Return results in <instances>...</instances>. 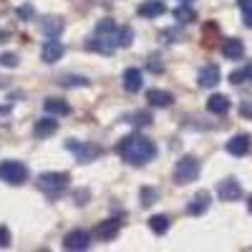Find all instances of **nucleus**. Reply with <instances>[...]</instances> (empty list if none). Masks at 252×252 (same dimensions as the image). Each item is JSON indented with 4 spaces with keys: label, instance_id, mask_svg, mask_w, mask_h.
Returning a JSON list of instances; mask_svg holds the SVG:
<instances>
[{
    "label": "nucleus",
    "instance_id": "19",
    "mask_svg": "<svg viewBox=\"0 0 252 252\" xmlns=\"http://www.w3.org/2000/svg\"><path fill=\"white\" fill-rule=\"evenodd\" d=\"M56 129H58V121H53L51 116H46V119H40V121L35 124V129H33V134H35L38 139H46V136L56 134Z\"/></svg>",
    "mask_w": 252,
    "mask_h": 252
},
{
    "label": "nucleus",
    "instance_id": "10",
    "mask_svg": "<svg viewBox=\"0 0 252 252\" xmlns=\"http://www.w3.org/2000/svg\"><path fill=\"white\" fill-rule=\"evenodd\" d=\"M121 83H124L126 91L136 94V91H141V86H144V76H141L139 68H126L124 76H121Z\"/></svg>",
    "mask_w": 252,
    "mask_h": 252
},
{
    "label": "nucleus",
    "instance_id": "24",
    "mask_svg": "<svg viewBox=\"0 0 252 252\" xmlns=\"http://www.w3.org/2000/svg\"><path fill=\"white\" fill-rule=\"evenodd\" d=\"M149 227H152L154 235H164L166 229H169V217H166V215H154L149 220Z\"/></svg>",
    "mask_w": 252,
    "mask_h": 252
},
{
    "label": "nucleus",
    "instance_id": "38",
    "mask_svg": "<svg viewBox=\"0 0 252 252\" xmlns=\"http://www.w3.org/2000/svg\"><path fill=\"white\" fill-rule=\"evenodd\" d=\"M5 38H8V33H5L3 28H0V40H5Z\"/></svg>",
    "mask_w": 252,
    "mask_h": 252
},
{
    "label": "nucleus",
    "instance_id": "20",
    "mask_svg": "<svg viewBox=\"0 0 252 252\" xmlns=\"http://www.w3.org/2000/svg\"><path fill=\"white\" fill-rule=\"evenodd\" d=\"M207 109L212 111V114H227L229 111V98L227 96H222V94H215V96H209V101H207Z\"/></svg>",
    "mask_w": 252,
    "mask_h": 252
},
{
    "label": "nucleus",
    "instance_id": "26",
    "mask_svg": "<svg viewBox=\"0 0 252 252\" xmlns=\"http://www.w3.org/2000/svg\"><path fill=\"white\" fill-rule=\"evenodd\" d=\"M61 86H89L86 76H61Z\"/></svg>",
    "mask_w": 252,
    "mask_h": 252
},
{
    "label": "nucleus",
    "instance_id": "17",
    "mask_svg": "<svg viewBox=\"0 0 252 252\" xmlns=\"http://www.w3.org/2000/svg\"><path fill=\"white\" fill-rule=\"evenodd\" d=\"M220 83V68L217 66H204L199 71V86L202 89H212Z\"/></svg>",
    "mask_w": 252,
    "mask_h": 252
},
{
    "label": "nucleus",
    "instance_id": "31",
    "mask_svg": "<svg viewBox=\"0 0 252 252\" xmlns=\"http://www.w3.org/2000/svg\"><path fill=\"white\" fill-rule=\"evenodd\" d=\"M149 71L161 73V63H159V58H157V56H152V58H149Z\"/></svg>",
    "mask_w": 252,
    "mask_h": 252
},
{
    "label": "nucleus",
    "instance_id": "9",
    "mask_svg": "<svg viewBox=\"0 0 252 252\" xmlns=\"http://www.w3.org/2000/svg\"><path fill=\"white\" fill-rule=\"evenodd\" d=\"M209 202H212L209 192H197V194L192 197V202L187 204V212L192 215V217H199V215H204L207 209H209Z\"/></svg>",
    "mask_w": 252,
    "mask_h": 252
},
{
    "label": "nucleus",
    "instance_id": "14",
    "mask_svg": "<svg viewBox=\"0 0 252 252\" xmlns=\"http://www.w3.org/2000/svg\"><path fill=\"white\" fill-rule=\"evenodd\" d=\"M164 13H166L164 0H144V3L139 5V15L141 18H159Z\"/></svg>",
    "mask_w": 252,
    "mask_h": 252
},
{
    "label": "nucleus",
    "instance_id": "39",
    "mask_svg": "<svg viewBox=\"0 0 252 252\" xmlns=\"http://www.w3.org/2000/svg\"><path fill=\"white\" fill-rule=\"evenodd\" d=\"M247 207H250V212H252V197H250V202H247Z\"/></svg>",
    "mask_w": 252,
    "mask_h": 252
},
{
    "label": "nucleus",
    "instance_id": "3",
    "mask_svg": "<svg viewBox=\"0 0 252 252\" xmlns=\"http://www.w3.org/2000/svg\"><path fill=\"white\" fill-rule=\"evenodd\" d=\"M66 149H68L81 164H89V161H94V159H98V157L103 154V149H101L98 144H91V141H76V139L66 141Z\"/></svg>",
    "mask_w": 252,
    "mask_h": 252
},
{
    "label": "nucleus",
    "instance_id": "1",
    "mask_svg": "<svg viewBox=\"0 0 252 252\" xmlns=\"http://www.w3.org/2000/svg\"><path fill=\"white\" fill-rule=\"evenodd\" d=\"M116 152H119V157H121L126 164L144 166V164H149V161L157 157V146H154L152 139H146V136H141V134H131V136H126V139L119 141Z\"/></svg>",
    "mask_w": 252,
    "mask_h": 252
},
{
    "label": "nucleus",
    "instance_id": "5",
    "mask_svg": "<svg viewBox=\"0 0 252 252\" xmlns=\"http://www.w3.org/2000/svg\"><path fill=\"white\" fill-rule=\"evenodd\" d=\"M199 177V161L194 157H182L174 166V182L177 184H189Z\"/></svg>",
    "mask_w": 252,
    "mask_h": 252
},
{
    "label": "nucleus",
    "instance_id": "12",
    "mask_svg": "<svg viewBox=\"0 0 252 252\" xmlns=\"http://www.w3.org/2000/svg\"><path fill=\"white\" fill-rule=\"evenodd\" d=\"M222 53L229 61H237V58L245 56V43H242L240 38H224L222 40Z\"/></svg>",
    "mask_w": 252,
    "mask_h": 252
},
{
    "label": "nucleus",
    "instance_id": "13",
    "mask_svg": "<svg viewBox=\"0 0 252 252\" xmlns=\"http://www.w3.org/2000/svg\"><path fill=\"white\" fill-rule=\"evenodd\" d=\"M119 232H121V220H119V217L106 220V222H101V224L96 227V237H98V240H114Z\"/></svg>",
    "mask_w": 252,
    "mask_h": 252
},
{
    "label": "nucleus",
    "instance_id": "37",
    "mask_svg": "<svg viewBox=\"0 0 252 252\" xmlns=\"http://www.w3.org/2000/svg\"><path fill=\"white\" fill-rule=\"evenodd\" d=\"M245 26H247V28H252V10H247V13H245Z\"/></svg>",
    "mask_w": 252,
    "mask_h": 252
},
{
    "label": "nucleus",
    "instance_id": "36",
    "mask_svg": "<svg viewBox=\"0 0 252 252\" xmlns=\"http://www.w3.org/2000/svg\"><path fill=\"white\" fill-rule=\"evenodd\" d=\"M245 116H252V106H250V103H242V109H240Z\"/></svg>",
    "mask_w": 252,
    "mask_h": 252
},
{
    "label": "nucleus",
    "instance_id": "29",
    "mask_svg": "<svg viewBox=\"0 0 252 252\" xmlns=\"http://www.w3.org/2000/svg\"><path fill=\"white\" fill-rule=\"evenodd\" d=\"M0 66L15 68V66H18V56H15V53H3V56H0Z\"/></svg>",
    "mask_w": 252,
    "mask_h": 252
},
{
    "label": "nucleus",
    "instance_id": "25",
    "mask_svg": "<svg viewBox=\"0 0 252 252\" xmlns=\"http://www.w3.org/2000/svg\"><path fill=\"white\" fill-rule=\"evenodd\" d=\"M174 18L179 20V23H192V20L197 18V13L189 8V3H182V5L174 10Z\"/></svg>",
    "mask_w": 252,
    "mask_h": 252
},
{
    "label": "nucleus",
    "instance_id": "15",
    "mask_svg": "<svg viewBox=\"0 0 252 252\" xmlns=\"http://www.w3.org/2000/svg\"><path fill=\"white\" fill-rule=\"evenodd\" d=\"M227 152L232 154V157H245L250 152V136L247 134H237L227 141Z\"/></svg>",
    "mask_w": 252,
    "mask_h": 252
},
{
    "label": "nucleus",
    "instance_id": "11",
    "mask_svg": "<svg viewBox=\"0 0 252 252\" xmlns=\"http://www.w3.org/2000/svg\"><path fill=\"white\" fill-rule=\"evenodd\" d=\"M61 56H63V43L56 40V38L46 40L43 48H40V58H43L46 63H56V61H61Z\"/></svg>",
    "mask_w": 252,
    "mask_h": 252
},
{
    "label": "nucleus",
    "instance_id": "8",
    "mask_svg": "<svg viewBox=\"0 0 252 252\" xmlns=\"http://www.w3.org/2000/svg\"><path fill=\"white\" fill-rule=\"evenodd\" d=\"M86 48L89 51H96V53H103V56H111L114 51H116V43L111 40V35H94V38H89L86 40Z\"/></svg>",
    "mask_w": 252,
    "mask_h": 252
},
{
    "label": "nucleus",
    "instance_id": "18",
    "mask_svg": "<svg viewBox=\"0 0 252 252\" xmlns=\"http://www.w3.org/2000/svg\"><path fill=\"white\" fill-rule=\"evenodd\" d=\"M111 40L116 43V48H126V46H131V40H134V31H131L129 26H124V28H114Z\"/></svg>",
    "mask_w": 252,
    "mask_h": 252
},
{
    "label": "nucleus",
    "instance_id": "34",
    "mask_svg": "<svg viewBox=\"0 0 252 252\" xmlns=\"http://www.w3.org/2000/svg\"><path fill=\"white\" fill-rule=\"evenodd\" d=\"M31 13H33V8H31V5H26V8H18V15H20V18H28Z\"/></svg>",
    "mask_w": 252,
    "mask_h": 252
},
{
    "label": "nucleus",
    "instance_id": "28",
    "mask_svg": "<svg viewBox=\"0 0 252 252\" xmlns=\"http://www.w3.org/2000/svg\"><path fill=\"white\" fill-rule=\"evenodd\" d=\"M157 199H159L157 189H152V187H144V189H141V204H154Z\"/></svg>",
    "mask_w": 252,
    "mask_h": 252
},
{
    "label": "nucleus",
    "instance_id": "27",
    "mask_svg": "<svg viewBox=\"0 0 252 252\" xmlns=\"http://www.w3.org/2000/svg\"><path fill=\"white\" fill-rule=\"evenodd\" d=\"M114 20H109V18H103V20H98L96 23V35H111L114 33Z\"/></svg>",
    "mask_w": 252,
    "mask_h": 252
},
{
    "label": "nucleus",
    "instance_id": "33",
    "mask_svg": "<svg viewBox=\"0 0 252 252\" xmlns=\"http://www.w3.org/2000/svg\"><path fill=\"white\" fill-rule=\"evenodd\" d=\"M86 199H89V192H86V189H83V192L78 189V192H76V204H86Z\"/></svg>",
    "mask_w": 252,
    "mask_h": 252
},
{
    "label": "nucleus",
    "instance_id": "7",
    "mask_svg": "<svg viewBox=\"0 0 252 252\" xmlns=\"http://www.w3.org/2000/svg\"><path fill=\"white\" fill-rule=\"evenodd\" d=\"M217 194H220V199H222V202H235V199H240V197H242V187H240V182H237V179L229 177V179L220 182Z\"/></svg>",
    "mask_w": 252,
    "mask_h": 252
},
{
    "label": "nucleus",
    "instance_id": "16",
    "mask_svg": "<svg viewBox=\"0 0 252 252\" xmlns=\"http://www.w3.org/2000/svg\"><path fill=\"white\" fill-rule=\"evenodd\" d=\"M146 101L152 103V106H159V109H166L174 103V96L169 91H161V89H152L149 94H146Z\"/></svg>",
    "mask_w": 252,
    "mask_h": 252
},
{
    "label": "nucleus",
    "instance_id": "40",
    "mask_svg": "<svg viewBox=\"0 0 252 252\" xmlns=\"http://www.w3.org/2000/svg\"><path fill=\"white\" fill-rule=\"evenodd\" d=\"M182 3H192V0H182Z\"/></svg>",
    "mask_w": 252,
    "mask_h": 252
},
{
    "label": "nucleus",
    "instance_id": "35",
    "mask_svg": "<svg viewBox=\"0 0 252 252\" xmlns=\"http://www.w3.org/2000/svg\"><path fill=\"white\" fill-rule=\"evenodd\" d=\"M240 8H242V13L252 10V0H240Z\"/></svg>",
    "mask_w": 252,
    "mask_h": 252
},
{
    "label": "nucleus",
    "instance_id": "32",
    "mask_svg": "<svg viewBox=\"0 0 252 252\" xmlns=\"http://www.w3.org/2000/svg\"><path fill=\"white\" fill-rule=\"evenodd\" d=\"M134 119H136L134 124H144V126H146V124H152V116H149V114H136Z\"/></svg>",
    "mask_w": 252,
    "mask_h": 252
},
{
    "label": "nucleus",
    "instance_id": "2",
    "mask_svg": "<svg viewBox=\"0 0 252 252\" xmlns=\"http://www.w3.org/2000/svg\"><path fill=\"white\" fill-rule=\"evenodd\" d=\"M68 182H71V177L63 174V172H46V174L38 177V189L46 192L48 197H58V194H63V189L68 187Z\"/></svg>",
    "mask_w": 252,
    "mask_h": 252
},
{
    "label": "nucleus",
    "instance_id": "6",
    "mask_svg": "<svg viewBox=\"0 0 252 252\" xmlns=\"http://www.w3.org/2000/svg\"><path fill=\"white\" fill-rule=\"evenodd\" d=\"M89 245H91V235L86 232V229H71V232L63 237V247H66V250H73V252L86 250Z\"/></svg>",
    "mask_w": 252,
    "mask_h": 252
},
{
    "label": "nucleus",
    "instance_id": "23",
    "mask_svg": "<svg viewBox=\"0 0 252 252\" xmlns=\"http://www.w3.org/2000/svg\"><path fill=\"white\" fill-rule=\"evenodd\" d=\"M63 31V20L61 18H46L43 20V33L48 38H58V33Z\"/></svg>",
    "mask_w": 252,
    "mask_h": 252
},
{
    "label": "nucleus",
    "instance_id": "4",
    "mask_svg": "<svg viewBox=\"0 0 252 252\" xmlns=\"http://www.w3.org/2000/svg\"><path fill=\"white\" fill-rule=\"evenodd\" d=\"M0 179L8 182V184H23L28 179V166L26 164H20L15 159H5V161H0Z\"/></svg>",
    "mask_w": 252,
    "mask_h": 252
},
{
    "label": "nucleus",
    "instance_id": "21",
    "mask_svg": "<svg viewBox=\"0 0 252 252\" xmlns=\"http://www.w3.org/2000/svg\"><path fill=\"white\" fill-rule=\"evenodd\" d=\"M43 109H46V114H58V116L71 114V106H68L63 98H48V101L43 103Z\"/></svg>",
    "mask_w": 252,
    "mask_h": 252
},
{
    "label": "nucleus",
    "instance_id": "30",
    "mask_svg": "<svg viewBox=\"0 0 252 252\" xmlns=\"http://www.w3.org/2000/svg\"><path fill=\"white\" fill-rule=\"evenodd\" d=\"M10 245V229L0 224V247H8Z\"/></svg>",
    "mask_w": 252,
    "mask_h": 252
},
{
    "label": "nucleus",
    "instance_id": "22",
    "mask_svg": "<svg viewBox=\"0 0 252 252\" xmlns=\"http://www.w3.org/2000/svg\"><path fill=\"white\" fill-rule=\"evenodd\" d=\"M245 81H252V63H247V66L229 73V83H235V86H240V83H245Z\"/></svg>",
    "mask_w": 252,
    "mask_h": 252
}]
</instances>
